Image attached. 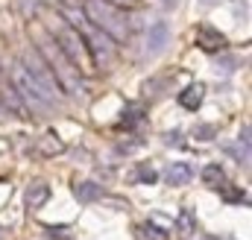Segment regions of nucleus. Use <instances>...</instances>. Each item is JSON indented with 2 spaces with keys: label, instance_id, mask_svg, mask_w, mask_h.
Instances as JSON below:
<instances>
[{
  "label": "nucleus",
  "instance_id": "obj_1",
  "mask_svg": "<svg viewBox=\"0 0 252 240\" xmlns=\"http://www.w3.org/2000/svg\"><path fill=\"white\" fill-rule=\"evenodd\" d=\"M30 35L35 41V53L44 59L53 82L59 85V91L64 94H73V97H82L85 94V85H82V73L70 64V59L59 50V44L47 35V30H38V27H30Z\"/></svg>",
  "mask_w": 252,
  "mask_h": 240
},
{
  "label": "nucleus",
  "instance_id": "obj_2",
  "mask_svg": "<svg viewBox=\"0 0 252 240\" xmlns=\"http://www.w3.org/2000/svg\"><path fill=\"white\" fill-rule=\"evenodd\" d=\"M38 12H41V18L47 21V35L59 44V50L70 59V64H73L79 73H94L97 64H94V59H91L85 41L79 38V32L62 18V12H53V9H47V6H41Z\"/></svg>",
  "mask_w": 252,
  "mask_h": 240
},
{
  "label": "nucleus",
  "instance_id": "obj_3",
  "mask_svg": "<svg viewBox=\"0 0 252 240\" xmlns=\"http://www.w3.org/2000/svg\"><path fill=\"white\" fill-rule=\"evenodd\" d=\"M62 18L79 32V38L85 41V47H88V53H91V59H94V64L97 67H106L109 61H112V56H115V41L106 35V32H100L82 12H76L73 6H67V9H62Z\"/></svg>",
  "mask_w": 252,
  "mask_h": 240
},
{
  "label": "nucleus",
  "instance_id": "obj_4",
  "mask_svg": "<svg viewBox=\"0 0 252 240\" xmlns=\"http://www.w3.org/2000/svg\"><path fill=\"white\" fill-rule=\"evenodd\" d=\"M82 15L100 32H106L112 41H126L129 38V21L124 18V12H118V6H112L106 0H85Z\"/></svg>",
  "mask_w": 252,
  "mask_h": 240
},
{
  "label": "nucleus",
  "instance_id": "obj_5",
  "mask_svg": "<svg viewBox=\"0 0 252 240\" xmlns=\"http://www.w3.org/2000/svg\"><path fill=\"white\" fill-rule=\"evenodd\" d=\"M12 85L18 88V94H21V100H27V103H32V106H44V109H53V103H50V97L44 94V88L27 73V67L18 61L15 67H12Z\"/></svg>",
  "mask_w": 252,
  "mask_h": 240
},
{
  "label": "nucleus",
  "instance_id": "obj_6",
  "mask_svg": "<svg viewBox=\"0 0 252 240\" xmlns=\"http://www.w3.org/2000/svg\"><path fill=\"white\" fill-rule=\"evenodd\" d=\"M21 64L27 67V73H30V76L44 88V94H47V97H50V103L56 106V103H59V85L53 82V76H50V70H47L44 59H41L38 53H32V50H30V53H24V56H21Z\"/></svg>",
  "mask_w": 252,
  "mask_h": 240
},
{
  "label": "nucleus",
  "instance_id": "obj_7",
  "mask_svg": "<svg viewBox=\"0 0 252 240\" xmlns=\"http://www.w3.org/2000/svg\"><path fill=\"white\" fill-rule=\"evenodd\" d=\"M226 44H229V38L217 30V27H211V24H202L199 30H196V47L202 50V53H211V56H217L220 50H226Z\"/></svg>",
  "mask_w": 252,
  "mask_h": 240
},
{
  "label": "nucleus",
  "instance_id": "obj_8",
  "mask_svg": "<svg viewBox=\"0 0 252 240\" xmlns=\"http://www.w3.org/2000/svg\"><path fill=\"white\" fill-rule=\"evenodd\" d=\"M167 41H170V27H167L164 21H156V24H150V30H147V38H144L147 56H156V53H161V50L167 47Z\"/></svg>",
  "mask_w": 252,
  "mask_h": 240
},
{
  "label": "nucleus",
  "instance_id": "obj_9",
  "mask_svg": "<svg viewBox=\"0 0 252 240\" xmlns=\"http://www.w3.org/2000/svg\"><path fill=\"white\" fill-rule=\"evenodd\" d=\"M193 179V167H190L188 161H173L167 170H164V181L170 184V187H182V184H188Z\"/></svg>",
  "mask_w": 252,
  "mask_h": 240
},
{
  "label": "nucleus",
  "instance_id": "obj_10",
  "mask_svg": "<svg viewBox=\"0 0 252 240\" xmlns=\"http://www.w3.org/2000/svg\"><path fill=\"white\" fill-rule=\"evenodd\" d=\"M47 199H50V184L47 181H32L27 187V193H24V202H27L30 211H38Z\"/></svg>",
  "mask_w": 252,
  "mask_h": 240
},
{
  "label": "nucleus",
  "instance_id": "obj_11",
  "mask_svg": "<svg viewBox=\"0 0 252 240\" xmlns=\"http://www.w3.org/2000/svg\"><path fill=\"white\" fill-rule=\"evenodd\" d=\"M202 184L211 187V190H223L229 184V176H226L223 164H205L202 167Z\"/></svg>",
  "mask_w": 252,
  "mask_h": 240
},
{
  "label": "nucleus",
  "instance_id": "obj_12",
  "mask_svg": "<svg viewBox=\"0 0 252 240\" xmlns=\"http://www.w3.org/2000/svg\"><path fill=\"white\" fill-rule=\"evenodd\" d=\"M73 196L79 202H97L103 196V187L97 181H88V179H76L73 181Z\"/></svg>",
  "mask_w": 252,
  "mask_h": 240
},
{
  "label": "nucleus",
  "instance_id": "obj_13",
  "mask_svg": "<svg viewBox=\"0 0 252 240\" xmlns=\"http://www.w3.org/2000/svg\"><path fill=\"white\" fill-rule=\"evenodd\" d=\"M202 97H205V88H202L199 82H193V85H188V88L179 94V106L188 109V112H196V109L202 106Z\"/></svg>",
  "mask_w": 252,
  "mask_h": 240
},
{
  "label": "nucleus",
  "instance_id": "obj_14",
  "mask_svg": "<svg viewBox=\"0 0 252 240\" xmlns=\"http://www.w3.org/2000/svg\"><path fill=\"white\" fill-rule=\"evenodd\" d=\"M62 150H64V144L53 135V132H47V135L38 138V152H41V155H59Z\"/></svg>",
  "mask_w": 252,
  "mask_h": 240
},
{
  "label": "nucleus",
  "instance_id": "obj_15",
  "mask_svg": "<svg viewBox=\"0 0 252 240\" xmlns=\"http://www.w3.org/2000/svg\"><path fill=\"white\" fill-rule=\"evenodd\" d=\"M214 135H217V126H211V123L193 126V138H196V141H214Z\"/></svg>",
  "mask_w": 252,
  "mask_h": 240
},
{
  "label": "nucleus",
  "instance_id": "obj_16",
  "mask_svg": "<svg viewBox=\"0 0 252 240\" xmlns=\"http://www.w3.org/2000/svg\"><path fill=\"white\" fill-rule=\"evenodd\" d=\"M176 226L182 229V235H190V232H193V226H196V220H193V214H190L188 208H182V214H179V220H176Z\"/></svg>",
  "mask_w": 252,
  "mask_h": 240
},
{
  "label": "nucleus",
  "instance_id": "obj_17",
  "mask_svg": "<svg viewBox=\"0 0 252 240\" xmlns=\"http://www.w3.org/2000/svg\"><path fill=\"white\" fill-rule=\"evenodd\" d=\"M135 179H138V181H156L158 176L153 173V167H150V164H141V167H138V173H135Z\"/></svg>",
  "mask_w": 252,
  "mask_h": 240
},
{
  "label": "nucleus",
  "instance_id": "obj_18",
  "mask_svg": "<svg viewBox=\"0 0 252 240\" xmlns=\"http://www.w3.org/2000/svg\"><path fill=\"white\" fill-rule=\"evenodd\" d=\"M144 232H147V240H167V232H164V229H156L153 223H147Z\"/></svg>",
  "mask_w": 252,
  "mask_h": 240
},
{
  "label": "nucleus",
  "instance_id": "obj_19",
  "mask_svg": "<svg viewBox=\"0 0 252 240\" xmlns=\"http://www.w3.org/2000/svg\"><path fill=\"white\" fill-rule=\"evenodd\" d=\"M223 196H226V199H232V202H241V199H244V193H241L235 184H226V187H223Z\"/></svg>",
  "mask_w": 252,
  "mask_h": 240
},
{
  "label": "nucleus",
  "instance_id": "obj_20",
  "mask_svg": "<svg viewBox=\"0 0 252 240\" xmlns=\"http://www.w3.org/2000/svg\"><path fill=\"white\" fill-rule=\"evenodd\" d=\"M47 232H50V238L53 240H73L70 238V229H56V226H50Z\"/></svg>",
  "mask_w": 252,
  "mask_h": 240
},
{
  "label": "nucleus",
  "instance_id": "obj_21",
  "mask_svg": "<svg viewBox=\"0 0 252 240\" xmlns=\"http://www.w3.org/2000/svg\"><path fill=\"white\" fill-rule=\"evenodd\" d=\"M106 3H112V6H118V9H132V6H138L141 0H106Z\"/></svg>",
  "mask_w": 252,
  "mask_h": 240
},
{
  "label": "nucleus",
  "instance_id": "obj_22",
  "mask_svg": "<svg viewBox=\"0 0 252 240\" xmlns=\"http://www.w3.org/2000/svg\"><path fill=\"white\" fill-rule=\"evenodd\" d=\"M167 144H170V147H179V144H182V135H179V132H170V135H167Z\"/></svg>",
  "mask_w": 252,
  "mask_h": 240
},
{
  "label": "nucleus",
  "instance_id": "obj_23",
  "mask_svg": "<svg viewBox=\"0 0 252 240\" xmlns=\"http://www.w3.org/2000/svg\"><path fill=\"white\" fill-rule=\"evenodd\" d=\"M202 6H214V3H220V0H199Z\"/></svg>",
  "mask_w": 252,
  "mask_h": 240
}]
</instances>
